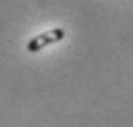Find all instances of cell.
Here are the masks:
<instances>
[{"instance_id":"cell-1","label":"cell","mask_w":133,"mask_h":127,"mask_svg":"<svg viewBox=\"0 0 133 127\" xmlns=\"http://www.w3.org/2000/svg\"><path fill=\"white\" fill-rule=\"evenodd\" d=\"M64 36H66V31L62 29V28L49 29V31H45V33L38 34V36H35V38H31L30 41H28V45H26V50H28L30 53H36L40 50H43L45 46L61 41Z\"/></svg>"}]
</instances>
